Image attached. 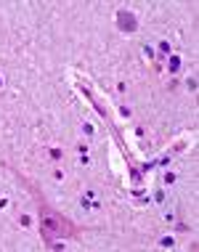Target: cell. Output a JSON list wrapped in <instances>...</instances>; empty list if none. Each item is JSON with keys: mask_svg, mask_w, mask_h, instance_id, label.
I'll list each match as a JSON object with an SVG mask.
<instances>
[{"mask_svg": "<svg viewBox=\"0 0 199 252\" xmlns=\"http://www.w3.org/2000/svg\"><path fill=\"white\" fill-rule=\"evenodd\" d=\"M43 231L51 236H64L66 231H69V226H66V221H61V218L56 215V212H43Z\"/></svg>", "mask_w": 199, "mask_h": 252, "instance_id": "1", "label": "cell"}, {"mask_svg": "<svg viewBox=\"0 0 199 252\" xmlns=\"http://www.w3.org/2000/svg\"><path fill=\"white\" fill-rule=\"evenodd\" d=\"M119 22H122V27H125V29H133V27H136V24H133V16L119 14Z\"/></svg>", "mask_w": 199, "mask_h": 252, "instance_id": "2", "label": "cell"}]
</instances>
